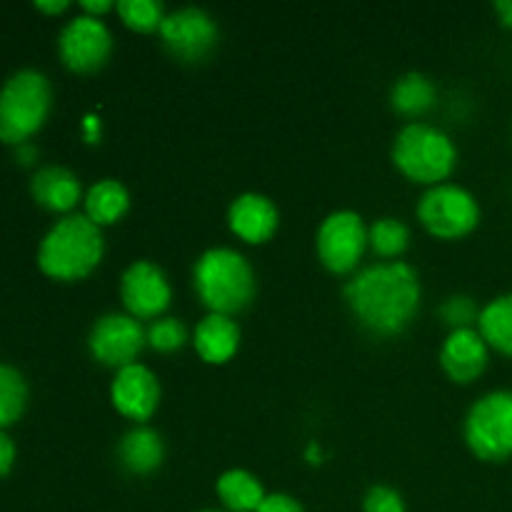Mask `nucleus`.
I'll list each match as a JSON object with an SVG mask.
<instances>
[{
  "label": "nucleus",
  "instance_id": "2eb2a0df",
  "mask_svg": "<svg viewBox=\"0 0 512 512\" xmlns=\"http://www.w3.org/2000/svg\"><path fill=\"white\" fill-rule=\"evenodd\" d=\"M228 223L230 230L245 243H265L278 230L280 215L268 195L243 193L230 203Z\"/></svg>",
  "mask_w": 512,
  "mask_h": 512
},
{
  "label": "nucleus",
  "instance_id": "b1692460",
  "mask_svg": "<svg viewBox=\"0 0 512 512\" xmlns=\"http://www.w3.org/2000/svg\"><path fill=\"white\" fill-rule=\"evenodd\" d=\"M410 243V230L398 218H380L368 228V245L378 258H400Z\"/></svg>",
  "mask_w": 512,
  "mask_h": 512
},
{
  "label": "nucleus",
  "instance_id": "a211bd4d",
  "mask_svg": "<svg viewBox=\"0 0 512 512\" xmlns=\"http://www.w3.org/2000/svg\"><path fill=\"white\" fill-rule=\"evenodd\" d=\"M163 458V438L153 428H145V425L128 430L118 445V460L130 475L155 473L163 465Z\"/></svg>",
  "mask_w": 512,
  "mask_h": 512
},
{
  "label": "nucleus",
  "instance_id": "473e14b6",
  "mask_svg": "<svg viewBox=\"0 0 512 512\" xmlns=\"http://www.w3.org/2000/svg\"><path fill=\"white\" fill-rule=\"evenodd\" d=\"M495 13L503 20V25L512 28V0H500V3H495Z\"/></svg>",
  "mask_w": 512,
  "mask_h": 512
},
{
  "label": "nucleus",
  "instance_id": "393cba45",
  "mask_svg": "<svg viewBox=\"0 0 512 512\" xmlns=\"http://www.w3.org/2000/svg\"><path fill=\"white\" fill-rule=\"evenodd\" d=\"M115 10H118L120 20L138 33L160 30L165 15H168L158 0H120V3H115Z\"/></svg>",
  "mask_w": 512,
  "mask_h": 512
},
{
  "label": "nucleus",
  "instance_id": "cd10ccee",
  "mask_svg": "<svg viewBox=\"0 0 512 512\" xmlns=\"http://www.w3.org/2000/svg\"><path fill=\"white\" fill-rule=\"evenodd\" d=\"M363 512H408L403 495L390 485H373L363 498Z\"/></svg>",
  "mask_w": 512,
  "mask_h": 512
},
{
  "label": "nucleus",
  "instance_id": "7ed1b4c3",
  "mask_svg": "<svg viewBox=\"0 0 512 512\" xmlns=\"http://www.w3.org/2000/svg\"><path fill=\"white\" fill-rule=\"evenodd\" d=\"M198 298L210 313L235 315L255 298V273L243 253L233 248H210L193 268Z\"/></svg>",
  "mask_w": 512,
  "mask_h": 512
},
{
  "label": "nucleus",
  "instance_id": "ddd939ff",
  "mask_svg": "<svg viewBox=\"0 0 512 512\" xmlns=\"http://www.w3.org/2000/svg\"><path fill=\"white\" fill-rule=\"evenodd\" d=\"M110 400L120 415L135 423H145L158 410L160 383L145 365H125L110 383Z\"/></svg>",
  "mask_w": 512,
  "mask_h": 512
},
{
  "label": "nucleus",
  "instance_id": "412c9836",
  "mask_svg": "<svg viewBox=\"0 0 512 512\" xmlns=\"http://www.w3.org/2000/svg\"><path fill=\"white\" fill-rule=\"evenodd\" d=\"M390 105L405 118H420L435 105V85L423 73H405L390 90Z\"/></svg>",
  "mask_w": 512,
  "mask_h": 512
},
{
  "label": "nucleus",
  "instance_id": "c756f323",
  "mask_svg": "<svg viewBox=\"0 0 512 512\" xmlns=\"http://www.w3.org/2000/svg\"><path fill=\"white\" fill-rule=\"evenodd\" d=\"M13 463H15V445L13 440L0 430V478H5V475L10 473Z\"/></svg>",
  "mask_w": 512,
  "mask_h": 512
},
{
  "label": "nucleus",
  "instance_id": "bb28decb",
  "mask_svg": "<svg viewBox=\"0 0 512 512\" xmlns=\"http://www.w3.org/2000/svg\"><path fill=\"white\" fill-rule=\"evenodd\" d=\"M440 318L450 330H465L478 325L480 308L470 295H450L443 305H440Z\"/></svg>",
  "mask_w": 512,
  "mask_h": 512
},
{
  "label": "nucleus",
  "instance_id": "4468645a",
  "mask_svg": "<svg viewBox=\"0 0 512 512\" xmlns=\"http://www.w3.org/2000/svg\"><path fill=\"white\" fill-rule=\"evenodd\" d=\"M488 348L490 345L485 343L480 330H450L443 348H440V365H443L450 380L468 385L478 380L485 373V368H488Z\"/></svg>",
  "mask_w": 512,
  "mask_h": 512
},
{
  "label": "nucleus",
  "instance_id": "aec40b11",
  "mask_svg": "<svg viewBox=\"0 0 512 512\" xmlns=\"http://www.w3.org/2000/svg\"><path fill=\"white\" fill-rule=\"evenodd\" d=\"M130 208V193L120 180L105 178L90 185L88 195H85V215L93 220L98 228L103 225H113L128 213Z\"/></svg>",
  "mask_w": 512,
  "mask_h": 512
},
{
  "label": "nucleus",
  "instance_id": "f8f14e48",
  "mask_svg": "<svg viewBox=\"0 0 512 512\" xmlns=\"http://www.w3.org/2000/svg\"><path fill=\"white\" fill-rule=\"evenodd\" d=\"M120 298H123L128 315L138 320H155L163 318L165 308L173 298V290L158 265L150 260H135L120 278Z\"/></svg>",
  "mask_w": 512,
  "mask_h": 512
},
{
  "label": "nucleus",
  "instance_id": "20e7f679",
  "mask_svg": "<svg viewBox=\"0 0 512 512\" xmlns=\"http://www.w3.org/2000/svg\"><path fill=\"white\" fill-rule=\"evenodd\" d=\"M393 163L413 183L440 185L458 163V150L445 130L428 123H408L393 140Z\"/></svg>",
  "mask_w": 512,
  "mask_h": 512
},
{
  "label": "nucleus",
  "instance_id": "a878e982",
  "mask_svg": "<svg viewBox=\"0 0 512 512\" xmlns=\"http://www.w3.org/2000/svg\"><path fill=\"white\" fill-rule=\"evenodd\" d=\"M145 335H148L150 348L158 353H173V350L183 348L188 340V330L178 318H155Z\"/></svg>",
  "mask_w": 512,
  "mask_h": 512
},
{
  "label": "nucleus",
  "instance_id": "f257e3e1",
  "mask_svg": "<svg viewBox=\"0 0 512 512\" xmlns=\"http://www.w3.org/2000/svg\"><path fill=\"white\" fill-rule=\"evenodd\" d=\"M345 303L368 333L380 338L400 335L420 308V280L403 260L375 263L358 270L343 290Z\"/></svg>",
  "mask_w": 512,
  "mask_h": 512
},
{
  "label": "nucleus",
  "instance_id": "f3484780",
  "mask_svg": "<svg viewBox=\"0 0 512 512\" xmlns=\"http://www.w3.org/2000/svg\"><path fill=\"white\" fill-rule=\"evenodd\" d=\"M193 345L205 363H228L240 345V328L230 315L210 313L198 323L193 335Z\"/></svg>",
  "mask_w": 512,
  "mask_h": 512
},
{
  "label": "nucleus",
  "instance_id": "4be33fe9",
  "mask_svg": "<svg viewBox=\"0 0 512 512\" xmlns=\"http://www.w3.org/2000/svg\"><path fill=\"white\" fill-rule=\"evenodd\" d=\"M478 330L490 348L512 358V293L498 295L480 310Z\"/></svg>",
  "mask_w": 512,
  "mask_h": 512
},
{
  "label": "nucleus",
  "instance_id": "0eeeda50",
  "mask_svg": "<svg viewBox=\"0 0 512 512\" xmlns=\"http://www.w3.org/2000/svg\"><path fill=\"white\" fill-rule=\"evenodd\" d=\"M418 220L435 238L455 240L478 228L480 205L470 190L455 183H440L425 190L420 198Z\"/></svg>",
  "mask_w": 512,
  "mask_h": 512
},
{
  "label": "nucleus",
  "instance_id": "c85d7f7f",
  "mask_svg": "<svg viewBox=\"0 0 512 512\" xmlns=\"http://www.w3.org/2000/svg\"><path fill=\"white\" fill-rule=\"evenodd\" d=\"M258 512H305V510L303 505H300L295 498H290V495L275 493L265 498V503L260 505Z\"/></svg>",
  "mask_w": 512,
  "mask_h": 512
},
{
  "label": "nucleus",
  "instance_id": "423d86ee",
  "mask_svg": "<svg viewBox=\"0 0 512 512\" xmlns=\"http://www.w3.org/2000/svg\"><path fill=\"white\" fill-rule=\"evenodd\" d=\"M465 443L475 458L485 463H505L512 458V390L483 395L465 418Z\"/></svg>",
  "mask_w": 512,
  "mask_h": 512
},
{
  "label": "nucleus",
  "instance_id": "1a4fd4ad",
  "mask_svg": "<svg viewBox=\"0 0 512 512\" xmlns=\"http://www.w3.org/2000/svg\"><path fill=\"white\" fill-rule=\"evenodd\" d=\"M158 33L165 50L183 63L205 60L218 45V25L213 15L195 5H185L165 15Z\"/></svg>",
  "mask_w": 512,
  "mask_h": 512
},
{
  "label": "nucleus",
  "instance_id": "dca6fc26",
  "mask_svg": "<svg viewBox=\"0 0 512 512\" xmlns=\"http://www.w3.org/2000/svg\"><path fill=\"white\" fill-rule=\"evenodd\" d=\"M30 193L35 203L53 213H68L83 198V188L73 170L60 168V165H45L30 180Z\"/></svg>",
  "mask_w": 512,
  "mask_h": 512
},
{
  "label": "nucleus",
  "instance_id": "f704fd0d",
  "mask_svg": "<svg viewBox=\"0 0 512 512\" xmlns=\"http://www.w3.org/2000/svg\"><path fill=\"white\" fill-rule=\"evenodd\" d=\"M320 458H323V453H320L318 443H310V448H308V460H310V463H320Z\"/></svg>",
  "mask_w": 512,
  "mask_h": 512
},
{
  "label": "nucleus",
  "instance_id": "6ab92c4d",
  "mask_svg": "<svg viewBox=\"0 0 512 512\" xmlns=\"http://www.w3.org/2000/svg\"><path fill=\"white\" fill-rule=\"evenodd\" d=\"M218 498L228 512H258L265 503V488L253 473L248 470L233 468L218 478Z\"/></svg>",
  "mask_w": 512,
  "mask_h": 512
},
{
  "label": "nucleus",
  "instance_id": "2f4dec72",
  "mask_svg": "<svg viewBox=\"0 0 512 512\" xmlns=\"http://www.w3.org/2000/svg\"><path fill=\"white\" fill-rule=\"evenodd\" d=\"M35 8L43 10V13H63V10L70 8V3L68 0H48V3H45V0H38Z\"/></svg>",
  "mask_w": 512,
  "mask_h": 512
},
{
  "label": "nucleus",
  "instance_id": "9b49d317",
  "mask_svg": "<svg viewBox=\"0 0 512 512\" xmlns=\"http://www.w3.org/2000/svg\"><path fill=\"white\" fill-rule=\"evenodd\" d=\"M60 58L75 73H93L108 63L113 53V35L103 18L93 15H75L60 30Z\"/></svg>",
  "mask_w": 512,
  "mask_h": 512
},
{
  "label": "nucleus",
  "instance_id": "5701e85b",
  "mask_svg": "<svg viewBox=\"0 0 512 512\" xmlns=\"http://www.w3.org/2000/svg\"><path fill=\"white\" fill-rule=\"evenodd\" d=\"M28 405V385L13 365L0 363V430L18 423Z\"/></svg>",
  "mask_w": 512,
  "mask_h": 512
},
{
  "label": "nucleus",
  "instance_id": "39448f33",
  "mask_svg": "<svg viewBox=\"0 0 512 512\" xmlns=\"http://www.w3.org/2000/svg\"><path fill=\"white\" fill-rule=\"evenodd\" d=\"M53 103L48 78L38 70H18L0 90V140L23 145L43 128Z\"/></svg>",
  "mask_w": 512,
  "mask_h": 512
},
{
  "label": "nucleus",
  "instance_id": "7c9ffc66",
  "mask_svg": "<svg viewBox=\"0 0 512 512\" xmlns=\"http://www.w3.org/2000/svg\"><path fill=\"white\" fill-rule=\"evenodd\" d=\"M80 8L85 10V15H93V18H100L103 13H108V10L115 8L113 0H83L80 3Z\"/></svg>",
  "mask_w": 512,
  "mask_h": 512
},
{
  "label": "nucleus",
  "instance_id": "f03ea898",
  "mask_svg": "<svg viewBox=\"0 0 512 512\" xmlns=\"http://www.w3.org/2000/svg\"><path fill=\"white\" fill-rule=\"evenodd\" d=\"M103 253V230L85 213H70L60 218L43 238L38 265L55 280H80L98 268Z\"/></svg>",
  "mask_w": 512,
  "mask_h": 512
},
{
  "label": "nucleus",
  "instance_id": "6e6552de",
  "mask_svg": "<svg viewBox=\"0 0 512 512\" xmlns=\"http://www.w3.org/2000/svg\"><path fill=\"white\" fill-rule=\"evenodd\" d=\"M315 248L330 273H353L368 248V228L353 210H335L320 223Z\"/></svg>",
  "mask_w": 512,
  "mask_h": 512
},
{
  "label": "nucleus",
  "instance_id": "9d476101",
  "mask_svg": "<svg viewBox=\"0 0 512 512\" xmlns=\"http://www.w3.org/2000/svg\"><path fill=\"white\" fill-rule=\"evenodd\" d=\"M90 353L98 363L120 370L133 365L140 350L148 345V335L138 318L128 313H108L95 320L88 335Z\"/></svg>",
  "mask_w": 512,
  "mask_h": 512
},
{
  "label": "nucleus",
  "instance_id": "c9c22d12",
  "mask_svg": "<svg viewBox=\"0 0 512 512\" xmlns=\"http://www.w3.org/2000/svg\"><path fill=\"white\" fill-rule=\"evenodd\" d=\"M200 512H228V510H200Z\"/></svg>",
  "mask_w": 512,
  "mask_h": 512
},
{
  "label": "nucleus",
  "instance_id": "72a5a7b5",
  "mask_svg": "<svg viewBox=\"0 0 512 512\" xmlns=\"http://www.w3.org/2000/svg\"><path fill=\"white\" fill-rule=\"evenodd\" d=\"M85 128L90 130V135H88L90 140H95V138H98V133H100V125H98V120H95V118H85Z\"/></svg>",
  "mask_w": 512,
  "mask_h": 512
}]
</instances>
